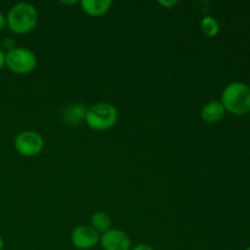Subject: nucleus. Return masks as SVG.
I'll use <instances>...</instances> for the list:
<instances>
[{
  "label": "nucleus",
  "mask_w": 250,
  "mask_h": 250,
  "mask_svg": "<svg viewBox=\"0 0 250 250\" xmlns=\"http://www.w3.org/2000/svg\"><path fill=\"white\" fill-rule=\"evenodd\" d=\"M221 104L231 114L242 116L250 111V87L243 82H232L225 87Z\"/></svg>",
  "instance_id": "obj_1"
},
{
  "label": "nucleus",
  "mask_w": 250,
  "mask_h": 250,
  "mask_svg": "<svg viewBox=\"0 0 250 250\" xmlns=\"http://www.w3.org/2000/svg\"><path fill=\"white\" fill-rule=\"evenodd\" d=\"M38 22V11L29 2H19L9 10L6 26L16 34L29 33Z\"/></svg>",
  "instance_id": "obj_2"
},
{
  "label": "nucleus",
  "mask_w": 250,
  "mask_h": 250,
  "mask_svg": "<svg viewBox=\"0 0 250 250\" xmlns=\"http://www.w3.org/2000/svg\"><path fill=\"white\" fill-rule=\"evenodd\" d=\"M119 119L117 109L109 103H98L88 107L85 114V124L95 131H107L112 128Z\"/></svg>",
  "instance_id": "obj_3"
},
{
  "label": "nucleus",
  "mask_w": 250,
  "mask_h": 250,
  "mask_svg": "<svg viewBox=\"0 0 250 250\" xmlns=\"http://www.w3.org/2000/svg\"><path fill=\"white\" fill-rule=\"evenodd\" d=\"M5 66L11 72L17 75H26L32 72L37 66V56L32 50L22 46H16L6 53Z\"/></svg>",
  "instance_id": "obj_4"
},
{
  "label": "nucleus",
  "mask_w": 250,
  "mask_h": 250,
  "mask_svg": "<svg viewBox=\"0 0 250 250\" xmlns=\"http://www.w3.org/2000/svg\"><path fill=\"white\" fill-rule=\"evenodd\" d=\"M14 146L22 156H36L43 150L44 139L38 132L23 131L15 137Z\"/></svg>",
  "instance_id": "obj_5"
},
{
  "label": "nucleus",
  "mask_w": 250,
  "mask_h": 250,
  "mask_svg": "<svg viewBox=\"0 0 250 250\" xmlns=\"http://www.w3.org/2000/svg\"><path fill=\"white\" fill-rule=\"evenodd\" d=\"M100 241L99 233L90 225H82L76 227L71 234V243L80 250H88L94 248Z\"/></svg>",
  "instance_id": "obj_6"
},
{
  "label": "nucleus",
  "mask_w": 250,
  "mask_h": 250,
  "mask_svg": "<svg viewBox=\"0 0 250 250\" xmlns=\"http://www.w3.org/2000/svg\"><path fill=\"white\" fill-rule=\"evenodd\" d=\"M99 242L104 250H131V239L121 229H110L102 234Z\"/></svg>",
  "instance_id": "obj_7"
},
{
  "label": "nucleus",
  "mask_w": 250,
  "mask_h": 250,
  "mask_svg": "<svg viewBox=\"0 0 250 250\" xmlns=\"http://www.w3.org/2000/svg\"><path fill=\"white\" fill-rule=\"evenodd\" d=\"M111 5V0H82L81 1L83 12L93 17L105 15L110 10Z\"/></svg>",
  "instance_id": "obj_8"
},
{
  "label": "nucleus",
  "mask_w": 250,
  "mask_h": 250,
  "mask_svg": "<svg viewBox=\"0 0 250 250\" xmlns=\"http://www.w3.org/2000/svg\"><path fill=\"white\" fill-rule=\"evenodd\" d=\"M225 107L221 104V102H216L212 100L208 104L204 105L202 110V119L208 124H216V122L221 121L222 117L225 115Z\"/></svg>",
  "instance_id": "obj_9"
},
{
  "label": "nucleus",
  "mask_w": 250,
  "mask_h": 250,
  "mask_svg": "<svg viewBox=\"0 0 250 250\" xmlns=\"http://www.w3.org/2000/svg\"><path fill=\"white\" fill-rule=\"evenodd\" d=\"M87 106L81 103H76V104L68 105L63 112V117H65L67 124H80L81 121L85 119V114H87Z\"/></svg>",
  "instance_id": "obj_10"
},
{
  "label": "nucleus",
  "mask_w": 250,
  "mask_h": 250,
  "mask_svg": "<svg viewBox=\"0 0 250 250\" xmlns=\"http://www.w3.org/2000/svg\"><path fill=\"white\" fill-rule=\"evenodd\" d=\"M90 226L98 232V233H105L111 227V219L109 215L104 211L94 212L90 219Z\"/></svg>",
  "instance_id": "obj_11"
},
{
  "label": "nucleus",
  "mask_w": 250,
  "mask_h": 250,
  "mask_svg": "<svg viewBox=\"0 0 250 250\" xmlns=\"http://www.w3.org/2000/svg\"><path fill=\"white\" fill-rule=\"evenodd\" d=\"M200 28L202 32L209 38L216 36L220 31V24L217 22V20L212 16H205L202 20V23H200Z\"/></svg>",
  "instance_id": "obj_12"
},
{
  "label": "nucleus",
  "mask_w": 250,
  "mask_h": 250,
  "mask_svg": "<svg viewBox=\"0 0 250 250\" xmlns=\"http://www.w3.org/2000/svg\"><path fill=\"white\" fill-rule=\"evenodd\" d=\"M2 50L5 51V53H9V51H11L12 49L16 48V43H15V41L12 38H5L4 42H2Z\"/></svg>",
  "instance_id": "obj_13"
},
{
  "label": "nucleus",
  "mask_w": 250,
  "mask_h": 250,
  "mask_svg": "<svg viewBox=\"0 0 250 250\" xmlns=\"http://www.w3.org/2000/svg\"><path fill=\"white\" fill-rule=\"evenodd\" d=\"M5 59H6V53L2 49H0V70L5 67Z\"/></svg>",
  "instance_id": "obj_14"
},
{
  "label": "nucleus",
  "mask_w": 250,
  "mask_h": 250,
  "mask_svg": "<svg viewBox=\"0 0 250 250\" xmlns=\"http://www.w3.org/2000/svg\"><path fill=\"white\" fill-rule=\"evenodd\" d=\"M5 26H6V16L0 11V32L5 28Z\"/></svg>",
  "instance_id": "obj_15"
},
{
  "label": "nucleus",
  "mask_w": 250,
  "mask_h": 250,
  "mask_svg": "<svg viewBox=\"0 0 250 250\" xmlns=\"http://www.w3.org/2000/svg\"><path fill=\"white\" fill-rule=\"evenodd\" d=\"M131 250H154V249L151 248L150 246H146V244H138V246H136Z\"/></svg>",
  "instance_id": "obj_16"
},
{
  "label": "nucleus",
  "mask_w": 250,
  "mask_h": 250,
  "mask_svg": "<svg viewBox=\"0 0 250 250\" xmlns=\"http://www.w3.org/2000/svg\"><path fill=\"white\" fill-rule=\"evenodd\" d=\"M159 4L164 7H171V6H175L177 4V1H159Z\"/></svg>",
  "instance_id": "obj_17"
},
{
  "label": "nucleus",
  "mask_w": 250,
  "mask_h": 250,
  "mask_svg": "<svg viewBox=\"0 0 250 250\" xmlns=\"http://www.w3.org/2000/svg\"><path fill=\"white\" fill-rule=\"evenodd\" d=\"M4 249V239L1 238V236H0V250Z\"/></svg>",
  "instance_id": "obj_18"
},
{
  "label": "nucleus",
  "mask_w": 250,
  "mask_h": 250,
  "mask_svg": "<svg viewBox=\"0 0 250 250\" xmlns=\"http://www.w3.org/2000/svg\"><path fill=\"white\" fill-rule=\"evenodd\" d=\"M63 5H72V4H76V1H61Z\"/></svg>",
  "instance_id": "obj_19"
},
{
  "label": "nucleus",
  "mask_w": 250,
  "mask_h": 250,
  "mask_svg": "<svg viewBox=\"0 0 250 250\" xmlns=\"http://www.w3.org/2000/svg\"><path fill=\"white\" fill-rule=\"evenodd\" d=\"M246 250H250V247H248V248H247Z\"/></svg>",
  "instance_id": "obj_20"
}]
</instances>
